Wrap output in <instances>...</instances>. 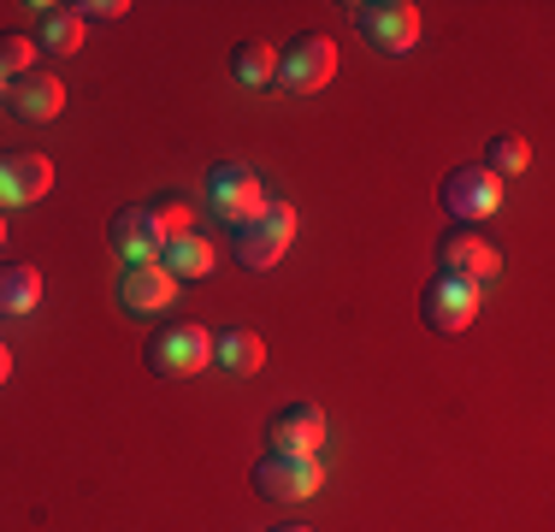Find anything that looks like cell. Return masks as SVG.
<instances>
[{
    "label": "cell",
    "instance_id": "obj_11",
    "mask_svg": "<svg viewBox=\"0 0 555 532\" xmlns=\"http://www.w3.org/2000/svg\"><path fill=\"white\" fill-rule=\"evenodd\" d=\"M267 444L272 456H320L325 449V415L313 403H289L267 420Z\"/></svg>",
    "mask_w": 555,
    "mask_h": 532
},
{
    "label": "cell",
    "instance_id": "obj_19",
    "mask_svg": "<svg viewBox=\"0 0 555 532\" xmlns=\"http://www.w3.org/2000/svg\"><path fill=\"white\" fill-rule=\"evenodd\" d=\"M231 77L248 89H267L278 77V48L272 42H236L231 48Z\"/></svg>",
    "mask_w": 555,
    "mask_h": 532
},
{
    "label": "cell",
    "instance_id": "obj_25",
    "mask_svg": "<svg viewBox=\"0 0 555 532\" xmlns=\"http://www.w3.org/2000/svg\"><path fill=\"white\" fill-rule=\"evenodd\" d=\"M272 532H313V527H272Z\"/></svg>",
    "mask_w": 555,
    "mask_h": 532
},
{
    "label": "cell",
    "instance_id": "obj_3",
    "mask_svg": "<svg viewBox=\"0 0 555 532\" xmlns=\"http://www.w3.org/2000/svg\"><path fill=\"white\" fill-rule=\"evenodd\" d=\"M332 77H337V48H332V36L308 30V36H296V42H284L272 84L289 89V96H320Z\"/></svg>",
    "mask_w": 555,
    "mask_h": 532
},
{
    "label": "cell",
    "instance_id": "obj_22",
    "mask_svg": "<svg viewBox=\"0 0 555 532\" xmlns=\"http://www.w3.org/2000/svg\"><path fill=\"white\" fill-rule=\"evenodd\" d=\"M154 207V219H160V231L166 237H183V231H195V213H190V202H183V195H160V202H149Z\"/></svg>",
    "mask_w": 555,
    "mask_h": 532
},
{
    "label": "cell",
    "instance_id": "obj_24",
    "mask_svg": "<svg viewBox=\"0 0 555 532\" xmlns=\"http://www.w3.org/2000/svg\"><path fill=\"white\" fill-rule=\"evenodd\" d=\"M7 379H12V350L0 343V384H7Z\"/></svg>",
    "mask_w": 555,
    "mask_h": 532
},
{
    "label": "cell",
    "instance_id": "obj_5",
    "mask_svg": "<svg viewBox=\"0 0 555 532\" xmlns=\"http://www.w3.org/2000/svg\"><path fill=\"white\" fill-rule=\"evenodd\" d=\"M438 266H443V278L485 284V278L502 273V249L479 231V225H449V231L438 237Z\"/></svg>",
    "mask_w": 555,
    "mask_h": 532
},
{
    "label": "cell",
    "instance_id": "obj_13",
    "mask_svg": "<svg viewBox=\"0 0 555 532\" xmlns=\"http://www.w3.org/2000/svg\"><path fill=\"white\" fill-rule=\"evenodd\" d=\"M171 296H178V278H171L160 261H149V266H125V278H118V308L137 314V319L166 314V308H171Z\"/></svg>",
    "mask_w": 555,
    "mask_h": 532
},
{
    "label": "cell",
    "instance_id": "obj_9",
    "mask_svg": "<svg viewBox=\"0 0 555 532\" xmlns=\"http://www.w3.org/2000/svg\"><path fill=\"white\" fill-rule=\"evenodd\" d=\"M479 284H467V278H431L426 296H420V314H426L431 331H467L473 319H479Z\"/></svg>",
    "mask_w": 555,
    "mask_h": 532
},
{
    "label": "cell",
    "instance_id": "obj_26",
    "mask_svg": "<svg viewBox=\"0 0 555 532\" xmlns=\"http://www.w3.org/2000/svg\"><path fill=\"white\" fill-rule=\"evenodd\" d=\"M0 249H7V219H0Z\"/></svg>",
    "mask_w": 555,
    "mask_h": 532
},
{
    "label": "cell",
    "instance_id": "obj_15",
    "mask_svg": "<svg viewBox=\"0 0 555 532\" xmlns=\"http://www.w3.org/2000/svg\"><path fill=\"white\" fill-rule=\"evenodd\" d=\"M214 367H224L231 379H255L267 367V343H260L255 326H231L214 338Z\"/></svg>",
    "mask_w": 555,
    "mask_h": 532
},
{
    "label": "cell",
    "instance_id": "obj_23",
    "mask_svg": "<svg viewBox=\"0 0 555 532\" xmlns=\"http://www.w3.org/2000/svg\"><path fill=\"white\" fill-rule=\"evenodd\" d=\"M72 12H77V18H83V24H89V18L113 24V18H125L130 7H125V0H83V7H72Z\"/></svg>",
    "mask_w": 555,
    "mask_h": 532
},
{
    "label": "cell",
    "instance_id": "obj_16",
    "mask_svg": "<svg viewBox=\"0 0 555 532\" xmlns=\"http://www.w3.org/2000/svg\"><path fill=\"white\" fill-rule=\"evenodd\" d=\"M214 261H219V255H214V243H207L202 231L166 237V249H160V266L178 278V284H183V278H207V273H214Z\"/></svg>",
    "mask_w": 555,
    "mask_h": 532
},
{
    "label": "cell",
    "instance_id": "obj_12",
    "mask_svg": "<svg viewBox=\"0 0 555 532\" xmlns=\"http://www.w3.org/2000/svg\"><path fill=\"white\" fill-rule=\"evenodd\" d=\"M107 237H113L118 255H125V266H149V261H160V249H166V231H160V219H154L149 202L118 207L113 225H107Z\"/></svg>",
    "mask_w": 555,
    "mask_h": 532
},
{
    "label": "cell",
    "instance_id": "obj_20",
    "mask_svg": "<svg viewBox=\"0 0 555 532\" xmlns=\"http://www.w3.org/2000/svg\"><path fill=\"white\" fill-rule=\"evenodd\" d=\"M491 160H485V172H496V178H520L526 166H532V149H526V137H514V130H502V137H491V149H485Z\"/></svg>",
    "mask_w": 555,
    "mask_h": 532
},
{
    "label": "cell",
    "instance_id": "obj_7",
    "mask_svg": "<svg viewBox=\"0 0 555 532\" xmlns=\"http://www.w3.org/2000/svg\"><path fill=\"white\" fill-rule=\"evenodd\" d=\"M325 485V468H320V456H260V468H255V491L267 503H308L313 491Z\"/></svg>",
    "mask_w": 555,
    "mask_h": 532
},
{
    "label": "cell",
    "instance_id": "obj_8",
    "mask_svg": "<svg viewBox=\"0 0 555 532\" xmlns=\"http://www.w3.org/2000/svg\"><path fill=\"white\" fill-rule=\"evenodd\" d=\"M443 207L455 213V225H479L491 219L502 207V178L496 172H485V160H473V166H455L443 178Z\"/></svg>",
    "mask_w": 555,
    "mask_h": 532
},
{
    "label": "cell",
    "instance_id": "obj_4",
    "mask_svg": "<svg viewBox=\"0 0 555 532\" xmlns=\"http://www.w3.org/2000/svg\"><path fill=\"white\" fill-rule=\"evenodd\" d=\"M289 243H296V207L267 202V213H260L255 225L236 231V266H248V273H272Z\"/></svg>",
    "mask_w": 555,
    "mask_h": 532
},
{
    "label": "cell",
    "instance_id": "obj_17",
    "mask_svg": "<svg viewBox=\"0 0 555 532\" xmlns=\"http://www.w3.org/2000/svg\"><path fill=\"white\" fill-rule=\"evenodd\" d=\"M30 12H36V48H48V53L83 48V18L72 7H30Z\"/></svg>",
    "mask_w": 555,
    "mask_h": 532
},
{
    "label": "cell",
    "instance_id": "obj_21",
    "mask_svg": "<svg viewBox=\"0 0 555 532\" xmlns=\"http://www.w3.org/2000/svg\"><path fill=\"white\" fill-rule=\"evenodd\" d=\"M24 72H36V42L18 30H0V77L7 84H18Z\"/></svg>",
    "mask_w": 555,
    "mask_h": 532
},
{
    "label": "cell",
    "instance_id": "obj_18",
    "mask_svg": "<svg viewBox=\"0 0 555 532\" xmlns=\"http://www.w3.org/2000/svg\"><path fill=\"white\" fill-rule=\"evenodd\" d=\"M36 302H42V273L30 261L0 266V314H30Z\"/></svg>",
    "mask_w": 555,
    "mask_h": 532
},
{
    "label": "cell",
    "instance_id": "obj_14",
    "mask_svg": "<svg viewBox=\"0 0 555 532\" xmlns=\"http://www.w3.org/2000/svg\"><path fill=\"white\" fill-rule=\"evenodd\" d=\"M7 106L24 125H48V118L65 113V84L54 72H24L18 84H7Z\"/></svg>",
    "mask_w": 555,
    "mask_h": 532
},
{
    "label": "cell",
    "instance_id": "obj_1",
    "mask_svg": "<svg viewBox=\"0 0 555 532\" xmlns=\"http://www.w3.org/2000/svg\"><path fill=\"white\" fill-rule=\"evenodd\" d=\"M207 207H214L231 231H243V225H255L260 213H267V183H260V172L248 166V160H219V166L207 172Z\"/></svg>",
    "mask_w": 555,
    "mask_h": 532
},
{
    "label": "cell",
    "instance_id": "obj_27",
    "mask_svg": "<svg viewBox=\"0 0 555 532\" xmlns=\"http://www.w3.org/2000/svg\"><path fill=\"white\" fill-rule=\"evenodd\" d=\"M0 101H7V77H0Z\"/></svg>",
    "mask_w": 555,
    "mask_h": 532
},
{
    "label": "cell",
    "instance_id": "obj_10",
    "mask_svg": "<svg viewBox=\"0 0 555 532\" xmlns=\"http://www.w3.org/2000/svg\"><path fill=\"white\" fill-rule=\"evenodd\" d=\"M54 190V166L48 154L30 149H0V207H30Z\"/></svg>",
    "mask_w": 555,
    "mask_h": 532
},
{
    "label": "cell",
    "instance_id": "obj_2",
    "mask_svg": "<svg viewBox=\"0 0 555 532\" xmlns=\"http://www.w3.org/2000/svg\"><path fill=\"white\" fill-rule=\"evenodd\" d=\"M149 367L160 379H195L202 367H214V331L195 319H171L149 338Z\"/></svg>",
    "mask_w": 555,
    "mask_h": 532
},
{
    "label": "cell",
    "instance_id": "obj_6",
    "mask_svg": "<svg viewBox=\"0 0 555 532\" xmlns=\"http://www.w3.org/2000/svg\"><path fill=\"white\" fill-rule=\"evenodd\" d=\"M354 30L378 53H408L420 42V7H408V0H361L354 7Z\"/></svg>",
    "mask_w": 555,
    "mask_h": 532
}]
</instances>
